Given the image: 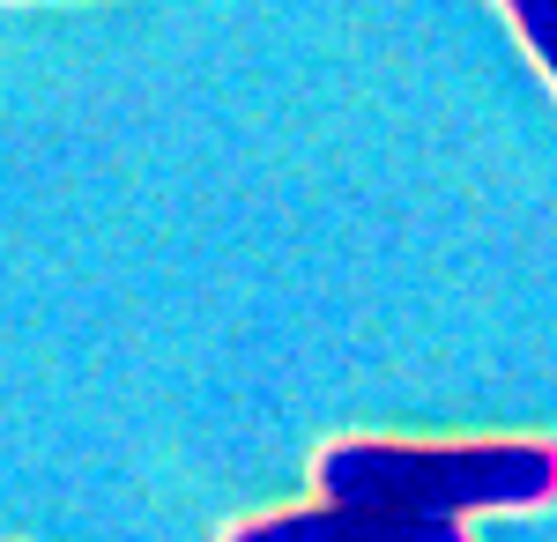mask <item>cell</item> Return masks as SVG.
Listing matches in <instances>:
<instances>
[{"label":"cell","mask_w":557,"mask_h":542,"mask_svg":"<svg viewBox=\"0 0 557 542\" xmlns=\"http://www.w3.org/2000/svg\"><path fill=\"white\" fill-rule=\"evenodd\" d=\"M320 498L386 513H528L557 498L550 439H335L320 454Z\"/></svg>","instance_id":"1"},{"label":"cell","mask_w":557,"mask_h":542,"mask_svg":"<svg viewBox=\"0 0 557 542\" xmlns=\"http://www.w3.org/2000/svg\"><path fill=\"white\" fill-rule=\"evenodd\" d=\"M231 542H469L461 520H424V513H386V505H290V513H253Z\"/></svg>","instance_id":"2"},{"label":"cell","mask_w":557,"mask_h":542,"mask_svg":"<svg viewBox=\"0 0 557 542\" xmlns=\"http://www.w3.org/2000/svg\"><path fill=\"white\" fill-rule=\"evenodd\" d=\"M513 15V38L528 45V60L543 67V83L557 89V0H498Z\"/></svg>","instance_id":"3"}]
</instances>
